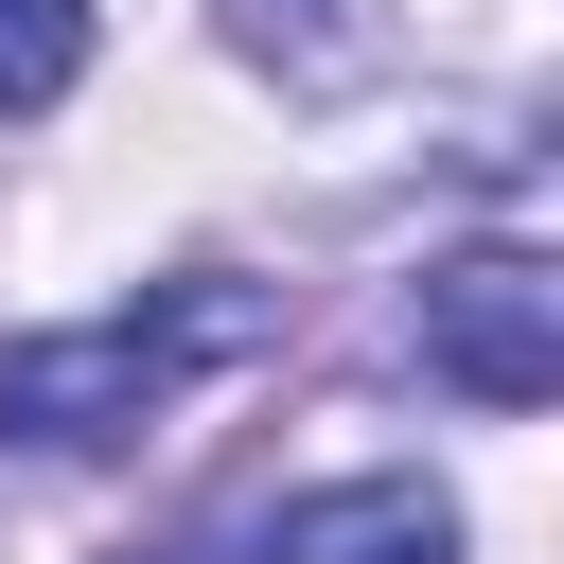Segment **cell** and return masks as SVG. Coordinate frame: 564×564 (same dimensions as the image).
<instances>
[{
	"label": "cell",
	"instance_id": "obj_2",
	"mask_svg": "<svg viewBox=\"0 0 564 564\" xmlns=\"http://www.w3.org/2000/svg\"><path fill=\"white\" fill-rule=\"evenodd\" d=\"M423 370H441L458 405L529 423V405L564 388V282H546L529 247H476V264H441V282H423Z\"/></svg>",
	"mask_w": 564,
	"mask_h": 564
},
{
	"label": "cell",
	"instance_id": "obj_3",
	"mask_svg": "<svg viewBox=\"0 0 564 564\" xmlns=\"http://www.w3.org/2000/svg\"><path fill=\"white\" fill-rule=\"evenodd\" d=\"M282 564H458V511L423 476H352V494H300L282 511Z\"/></svg>",
	"mask_w": 564,
	"mask_h": 564
},
{
	"label": "cell",
	"instance_id": "obj_6",
	"mask_svg": "<svg viewBox=\"0 0 564 564\" xmlns=\"http://www.w3.org/2000/svg\"><path fill=\"white\" fill-rule=\"evenodd\" d=\"M176 564H229V546H176Z\"/></svg>",
	"mask_w": 564,
	"mask_h": 564
},
{
	"label": "cell",
	"instance_id": "obj_1",
	"mask_svg": "<svg viewBox=\"0 0 564 564\" xmlns=\"http://www.w3.org/2000/svg\"><path fill=\"white\" fill-rule=\"evenodd\" d=\"M264 335V300H229V282H194V300H159V317H88V335H35V352H0V441H35V458H88V441H141L212 352H247Z\"/></svg>",
	"mask_w": 564,
	"mask_h": 564
},
{
	"label": "cell",
	"instance_id": "obj_4",
	"mask_svg": "<svg viewBox=\"0 0 564 564\" xmlns=\"http://www.w3.org/2000/svg\"><path fill=\"white\" fill-rule=\"evenodd\" d=\"M229 35H247L282 88H352V70L388 53V18H370V0H229Z\"/></svg>",
	"mask_w": 564,
	"mask_h": 564
},
{
	"label": "cell",
	"instance_id": "obj_5",
	"mask_svg": "<svg viewBox=\"0 0 564 564\" xmlns=\"http://www.w3.org/2000/svg\"><path fill=\"white\" fill-rule=\"evenodd\" d=\"M70 70H88V0H0V123L70 106Z\"/></svg>",
	"mask_w": 564,
	"mask_h": 564
}]
</instances>
